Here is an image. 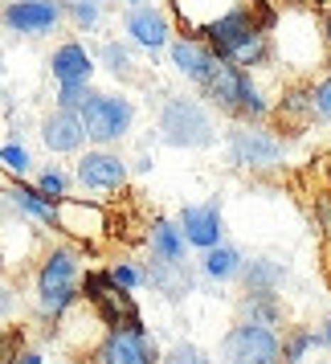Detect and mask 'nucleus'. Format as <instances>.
Wrapping results in <instances>:
<instances>
[{"label": "nucleus", "mask_w": 331, "mask_h": 364, "mask_svg": "<svg viewBox=\"0 0 331 364\" xmlns=\"http://www.w3.org/2000/svg\"><path fill=\"white\" fill-rule=\"evenodd\" d=\"M82 270V246H74V242L50 246L41 254L33 270V311L45 323H62L74 307H82V295H78Z\"/></svg>", "instance_id": "nucleus-1"}, {"label": "nucleus", "mask_w": 331, "mask_h": 364, "mask_svg": "<svg viewBox=\"0 0 331 364\" xmlns=\"http://www.w3.org/2000/svg\"><path fill=\"white\" fill-rule=\"evenodd\" d=\"M160 135L172 148H213L217 144V119L209 111V102L197 99V95H172V99L160 107Z\"/></svg>", "instance_id": "nucleus-2"}, {"label": "nucleus", "mask_w": 331, "mask_h": 364, "mask_svg": "<svg viewBox=\"0 0 331 364\" xmlns=\"http://www.w3.org/2000/svg\"><path fill=\"white\" fill-rule=\"evenodd\" d=\"M225 156L242 172H274L286 160V139L266 123H233L225 132Z\"/></svg>", "instance_id": "nucleus-3"}, {"label": "nucleus", "mask_w": 331, "mask_h": 364, "mask_svg": "<svg viewBox=\"0 0 331 364\" xmlns=\"http://www.w3.org/2000/svg\"><path fill=\"white\" fill-rule=\"evenodd\" d=\"M82 132L86 144L94 148H115L119 139H127L135 127V102L127 95H115V90H94L90 99L82 102Z\"/></svg>", "instance_id": "nucleus-4"}, {"label": "nucleus", "mask_w": 331, "mask_h": 364, "mask_svg": "<svg viewBox=\"0 0 331 364\" xmlns=\"http://www.w3.org/2000/svg\"><path fill=\"white\" fill-rule=\"evenodd\" d=\"M53 233H66L74 246H99L111 233V213L94 197H62L53 200Z\"/></svg>", "instance_id": "nucleus-5"}, {"label": "nucleus", "mask_w": 331, "mask_h": 364, "mask_svg": "<svg viewBox=\"0 0 331 364\" xmlns=\"http://www.w3.org/2000/svg\"><path fill=\"white\" fill-rule=\"evenodd\" d=\"M217 364H278V331L249 323V319H237L221 336Z\"/></svg>", "instance_id": "nucleus-6"}, {"label": "nucleus", "mask_w": 331, "mask_h": 364, "mask_svg": "<svg viewBox=\"0 0 331 364\" xmlns=\"http://www.w3.org/2000/svg\"><path fill=\"white\" fill-rule=\"evenodd\" d=\"M160 352L164 348L148 336V328H111L86 348V364H160Z\"/></svg>", "instance_id": "nucleus-7"}, {"label": "nucleus", "mask_w": 331, "mask_h": 364, "mask_svg": "<svg viewBox=\"0 0 331 364\" xmlns=\"http://www.w3.org/2000/svg\"><path fill=\"white\" fill-rule=\"evenodd\" d=\"M74 181L82 184L86 193H119L131 181V168H127V160L115 148H86L78 151Z\"/></svg>", "instance_id": "nucleus-8"}, {"label": "nucleus", "mask_w": 331, "mask_h": 364, "mask_svg": "<svg viewBox=\"0 0 331 364\" xmlns=\"http://www.w3.org/2000/svg\"><path fill=\"white\" fill-rule=\"evenodd\" d=\"M62 4L58 0H9L0 9V25L21 37H50L62 25Z\"/></svg>", "instance_id": "nucleus-9"}, {"label": "nucleus", "mask_w": 331, "mask_h": 364, "mask_svg": "<svg viewBox=\"0 0 331 364\" xmlns=\"http://www.w3.org/2000/svg\"><path fill=\"white\" fill-rule=\"evenodd\" d=\"M176 225H180L188 250H209L217 242H225V213H221V200L217 197L200 200V205H184Z\"/></svg>", "instance_id": "nucleus-10"}, {"label": "nucleus", "mask_w": 331, "mask_h": 364, "mask_svg": "<svg viewBox=\"0 0 331 364\" xmlns=\"http://www.w3.org/2000/svg\"><path fill=\"white\" fill-rule=\"evenodd\" d=\"M123 33L131 37V46H139V50L160 53L172 41V17L156 4H131L127 17H123Z\"/></svg>", "instance_id": "nucleus-11"}, {"label": "nucleus", "mask_w": 331, "mask_h": 364, "mask_svg": "<svg viewBox=\"0 0 331 364\" xmlns=\"http://www.w3.org/2000/svg\"><path fill=\"white\" fill-rule=\"evenodd\" d=\"M90 315L102 323V331H111V328H127V331H139V328H148L143 323V311H139V303H135L131 291H123V287H107L102 295H94L90 303Z\"/></svg>", "instance_id": "nucleus-12"}, {"label": "nucleus", "mask_w": 331, "mask_h": 364, "mask_svg": "<svg viewBox=\"0 0 331 364\" xmlns=\"http://www.w3.org/2000/svg\"><path fill=\"white\" fill-rule=\"evenodd\" d=\"M168 62H172V70L180 74L184 82H192L197 90L209 82V74H213V66H217L213 50H209L200 37H184V33L168 41Z\"/></svg>", "instance_id": "nucleus-13"}, {"label": "nucleus", "mask_w": 331, "mask_h": 364, "mask_svg": "<svg viewBox=\"0 0 331 364\" xmlns=\"http://www.w3.org/2000/svg\"><path fill=\"white\" fill-rule=\"evenodd\" d=\"M41 144L53 151V156H78L86 148V132L78 111H62L53 107L50 115L41 119Z\"/></svg>", "instance_id": "nucleus-14"}, {"label": "nucleus", "mask_w": 331, "mask_h": 364, "mask_svg": "<svg viewBox=\"0 0 331 364\" xmlns=\"http://www.w3.org/2000/svg\"><path fill=\"white\" fill-rule=\"evenodd\" d=\"M246 0H172V17L184 29V37H200L213 21H221L225 13L242 9Z\"/></svg>", "instance_id": "nucleus-15"}, {"label": "nucleus", "mask_w": 331, "mask_h": 364, "mask_svg": "<svg viewBox=\"0 0 331 364\" xmlns=\"http://www.w3.org/2000/svg\"><path fill=\"white\" fill-rule=\"evenodd\" d=\"M143 279H148V287L156 295H164L168 303H180V299L192 295V287H197V274H192L188 262H156V258H148Z\"/></svg>", "instance_id": "nucleus-16"}, {"label": "nucleus", "mask_w": 331, "mask_h": 364, "mask_svg": "<svg viewBox=\"0 0 331 364\" xmlns=\"http://www.w3.org/2000/svg\"><path fill=\"white\" fill-rule=\"evenodd\" d=\"M286 279H291L286 262H282V258H270V254L246 258V262H242V274H237L242 291H270V295H282Z\"/></svg>", "instance_id": "nucleus-17"}, {"label": "nucleus", "mask_w": 331, "mask_h": 364, "mask_svg": "<svg viewBox=\"0 0 331 364\" xmlns=\"http://www.w3.org/2000/svg\"><path fill=\"white\" fill-rule=\"evenodd\" d=\"M50 74L58 82H90L94 78V58L82 41H62L50 53Z\"/></svg>", "instance_id": "nucleus-18"}, {"label": "nucleus", "mask_w": 331, "mask_h": 364, "mask_svg": "<svg viewBox=\"0 0 331 364\" xmlns=\"http://www.w3.org/2000/svg\"><path fill=\"white\" fill-rule=\"evenodd\" d=\"M242 78H246V70H237V66H229V62L217 58V66H213V74H209V82L200 86V95H205V102L217 107L221 115H233V102H237Z\"/></svg>", "instance_id": "nucleus-19"}, {"label": "nucleus", "mask_w": 331, "mask_h": 364, "mask_svg": "<svg viewBox=\"0 0 331 364\" xmlns=\"http://www.w3.org/2000/svg\"><path fill=\"white\" fill-rule=\"evenodd\" d=\"M148 254L156 262H188V242L172 217H156L148 225Z\"/></svg>", "instance_id": "nucleus-20"}, {"label": "nucleus", "mask_w": 331, "mask_h": 364, "mask_svg": "<svg viewBox=\"0 0 331 364\" xmlns=\"http://www.w3.org/2000/svg\"><path fill=\"white\" fill-rule=\"evenodd\" d=\"M242 262H246V254H242L237 246H229V242H217V246L200 250V274H205L209 282H217V287L237 282Z\"/></svg>", "instance_id": "nucleus-21"}, {"label": "nucleus", "mask_w": 331, "mask_h": 364, "mask_svg": "<svg viewBox=\"0 0 331 364\" xmlns=\"http://www.w3.org/2000/svg\"><path fill=\"white\" fill-rule=\"evenodd\" d=\"M237 311L249 323H262L274 331H278V323H286V303H282V295H270V291H242Z\"/></svg>", "instance_id": "nucleus-22"}, {"label": "nucleus", "mask_w": 331, "mask_h": 364, "mask_svg": "<svg viewBox=\"0 0 331 364\" xmlns=\"http://www.w3.org/2000/svg\"><path fill=\"white\" fill-rule=\"evenodd\" d=\"M229 66L237 70H266V66H274V37L266 33V29H258V33H249L246 41H237L229 50V58H225Z\"/></svg>", "instance_id": "nucleus-23"}, {"label": "nucleus", "mask_w": 331, "mask_h": 364, "mask_svg": "<svg viewBox=\"0 0 331 364\" xmlns=\"http://www.w3.org/2000/svg\"><path fill=\"white\" fill-rule=\"evenodd\" d=\"M4 197L17 205L21 213L29 217V221H37V225H45V230H53V200H45L41 193H37L33 184L25 181H9V188H4Z\"/></svg>", "instance_id": "nucleus-24"}, {"label": "nucleus", "mask_w": 331, "mask_h": 364, "mask_svg": "<svg viewBox=\"0 0 331 364\" xmlns=\"http://www.w3.org/2000/svg\"><path fill=\"white\" fill-rule=\"evenodd\" d=\"M315 348H323L319 331L307 328V323H295V328H286L278 336V364H303Z\"/></svg>", "instance_id": "nucleus-25"}, {"label": "nucleus", "mask_w": 331, "mask_h": 364, "mask_svg": "<svg viewBox=\"0 0 331 364\" xmlns=\"http://www.w3.org/2000/svg\"><path fill=\"white\" fill-rule=\"evenodd\" d=\"M99 62L111 70L115 78H123V82H135V78H139V70H135V53H131L127 41H102Z\"/></svg>", "instance_id": "nucleus-26"}, {"label": "nucleus", "mask_w": 331, "mask_h": 364, "mask_svg": "<svg viewBox=\"0 0 331 364\" xmlns=\"http://www.w3.org/2000/svg\"><path fill=\"white\" fill-rule=\"evenodd\" d=\"M62 4V17L74 21V29H82V33H94L102 25V9L107 4H99V0H58Z\"/></svg>", "instance_id": "nucleus-27"}, {"label": "nucleus", "mask_w": 331, "mask_h": 364, "mask_svg": "<svg viewBox=\"0 0 331 364\" xmlns=\"http://www.w3.org/2000/svg\"><path fill=\"white\" fill-rule=\"evenodd\" d=\"M70 184H74V176H70L66 168L50 164V168H41V172H37L33 188H37L45 200H62V197H70Z\"/></svg>", "instance_id": "nucleus-28"}, {"label": "nucleus", "mask_w": 331, "mask_h": 364, "mask_svg": "<svg viewBox=\"0 0 331 364\" xmlns=\"http://www.w3.org/2000/svg\"><path fill=\"white\" fill-rule=\"evenodd\" d=\"M278 115L291 119L295 127H303V123L311 119V86H291L286 99H282V107H278Z\"/></svg>", "instance_id": "nucleus-29"}, {"label": "nucleus", "mask_w": 331, "mask_h": 364, "mask_svg": "<svg viewBox=\"0 0 331 364\" xmlns=\"http://www.w3.org/2000/svg\"><path fill=\"white\" fill-rule=\"evenodd\" d=\"M0 168L13 176V181H25L33 172V156L25 144H0Z\"/></svg>", "instance_id": "nucleus-30"}, {"label": "nucleus", "mask_w": 331, "mask_h": 364, "mask_svg": "<svg viewBox=\"0 0 331 364\" xmlns=\"http://www.w3.org/2000/svg\"><path fill=\"white\" fill-rule=\"evenodd\" d=\"M107 279L115 282V287H123V291H139V287H148V279H143V266L131 262V258H119V262L107 266Z\"/></svg>", "instance_id": "nucleus-31"}, {"label": "nucleus", "mask_w": 331, "mask_h": 364, "mask_svg": "<svg viewBox=\"0 0 331 364\" xmlns=\"http://www.w3.org/2000/svg\"><path fill=\"white\" fill-rule=\"evenodd\" d=\"M160 364H217L209 352L200 344H188V340H180V344H172L168 352H160Z\"/></svg>", "instance_id": "nucleus-32"}, {"label": "nucleus", "mask_w": 331, "mask_h": 364, "mask_svg": "<svg viewBox=\"0 0 331 364\" xmlns=\"http://www.w3.org/2000/svg\"><path fill=\"white\" fill-rule=\"evenodd\" d=\"M311 119L331 127V62H327V74L311 86Z\"/></svg>", "instance_id": "nucleus-33"}, {"label": "nucleus", "mask_w": 331, "mask_h": 364, "mask_svg": "<svg viewBox=\"0 0 331 364\" xmlns=\"http://www.w3.org/2000/svg\"><path fill=\"white\" fill-rule=\"evenodd\" d=\"M94 95V86L90 82H58V99L53 107H62V111H82V102Z\"/></svg>", "instance_id": "nucleus-34"}, {"label": "nucleus", "mask_w": 331, "mask_h": 364, "mask_svg": "<svg viewBox=\"0 0 331 364\" xmlns=\"http://www.w3.org/2000/svg\"><path fill=\"white\" fill-rule=\"evenodd\" d=\"M311 213H315V225H319V230H323V237L331 242V184H327V188H319V193H315Z\"/></svg>", "instance_id": "nucleus-35"}, {"label": "nucleus", "mask_w": 331, "mask_h": 364, "mask_svg": "<svg viewBox=\"0 0 331 364\" xmlns=\"http://www.w3.org/2000/svg\"><path fill=\"white\" fill-rule=\"evenodd\" d=\"M13 311H17V287L0 279V323H9V319H13Z\"/></svg>", "instance_id": "nucleus-36"}, {"label": "nucleus", "mask_w": 331, "mask_h": 364, "mask_svg": "<svg viewBox=\"0 0 331 364\" xmlns=\"http://www.w3.org/2000/svg\"><path fill=\"white\" fill-rule=\"evenodd\" d=\"M13 364H45V352H37V348H21Z\"/></svg>", "instance_id": "nucleus-37"}, {"label": "nucleus", "mask_w": 331, "mask_h": 364, "mask_svg": "<svg viewBox=\"0 0 331 364\" xmlns=\"http://www.w3.org/2000/svg\"><path fill=\"white\" fill-rule=\"evenodd\" d=\"M319 340H323V348H331V315L319 323Z\"/></svg>", "instance_id": "nucleus-38"}, {"label": "nucleus", "mask_w": 331, "mask_h": 364, "mask_svg": "<svg viewBox=\"0 0 331 364\" xmlns=\"http://www.w3.org/2000/svg\"><path fill=\"white\" fill-rule=\"evenodd\" d=\"M319 33H323V41H327V50H331V13L323 17V25H319Z\"/></svg>", "instance_id": "nucleus-39"}, {"label": "nucleus", "mask_w": 331, "mask_h": 364, "mask_svg": "<svg viewBox=\"0 0 331 364\" xmlns=\"http://www.w3.org/2000/svg\"><path fill=\"white\" fill-rule=\"evenodd\" d=\"M323 172H327V184H331V156H327V164H323Z\"/></svg>", "instance_id": "nucleus-40"}, {"label": "nucleus", "mask_w": 331, "mask_h": 364, "mask_svg": "<svg viewBox=\"0 0 331 364\" xmlns=\"http://www.w3.org/2000/svg\"><path fill=\"white\" fill-rule=\"evenodd\" d=\"M123 4H127V9H131V4H143V0H123Z\"/></svg>", "instance_id": "nucleus-41"}, {"label": "nucleus", "mask_w": 331, "mask_h": 364, "mask_svg": "<svg viewBox=\"0 0 331 364\" xmlns=\"http://www.w3.org/2000/svg\"><path fill=\"white\" fill-rule=\"evenodd\" d=\"M99 4H111V0H99Z\"/></svg>", "instance_id": "nucleus-42"}]
</instances>
